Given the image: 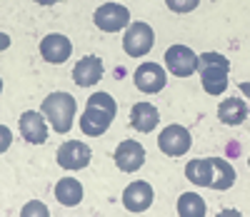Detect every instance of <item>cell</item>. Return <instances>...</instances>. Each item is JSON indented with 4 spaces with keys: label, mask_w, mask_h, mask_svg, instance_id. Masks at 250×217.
<instances>
[{
    "label": "cell",
    "mask_w": 250,
    "mask_h": 217,
    "mask_svg": "<svg viewBox=\"0 0 250 217\" xmlns=\"http://www.w3.org/2000/svg\"><path fill=\"white\" fill-rule=\"evenodd\" d=\"M115 113H118V102L108 93H95L90 95L85 113L80 118V130L90 138H98L110 127V122L115 120Z\"/></svg>",
    "instance_id": "cell-1"
},
{
    "label": "cell",
    "mask_w": 250,
    "mask_h": 217,
    "mask_svg": "<svg viewBox=\"0 0 250 217\" xmlns=\"http://www.w3.org/2000/svg\"><path fill=\"white\" fill-rule=\"evenodd\" d=\"M198 73L203 90L208 95H223L228 90V73H230V62L220 53H203L198 55Z\"/></svg>",
    "instance_id": "cell-2"
},
{
    "label": "cell",
    "mask_w": 250,
    "mask_h": 217,
    "mask_svg": "<svg viewBox=\"0 0 250 217\" xmlns=\"http://www.w3.org/2000/svg\"><path fill=\"white\" fill-rule=\"evenodd\" d=\"M40 110H43V115L48 118L55 133L65 135L75 118V98L68 93H50L43 100V105H40Z\"/></svg>",
    "instance_id": "cell-3"
},
{
    "label": "cell",
    "mask_w": 250,
    "mask_h": 217,
    "mask_svg": "<svg viewBox=\"0 0 250 217\" xmlns=\"http://www.w3.org/2000/svg\"><path fill=\"white\" fill-rule=\"evenodd\" d=\"M155 45V33L148 23H130V28L125 30L123 38V50L130 58H143L145 53H150Z\"/></svg>",
    "instance_id": "cell-4"
},
{
    "label": "cell",
    "mask_w": 250,
    "mask_h": 217,
    "mask_svg": "<svg viewBox=\"0 0 250 217\" xmlns=\"http://www.w3.org/2000/svg\"><path fill=\"white\" fill-rule=\"evenodd\" d=\"M165 65L175 78H190L198 70V55L188 45H170L165 50Z\"/></svg>",
    "instance_id": "cell-5"
},
{
    "label": "cell",
    "mask_w": 250,
    "mask_h": 217,
    "mask_svg": "<svg viewBox=\"0 0 250 217\" xmlns=\"http://www.w3.org/2000/svg\"><path fill=\"white\" fill-rule=\"evenodd\" d=\"M95 25L103 30V33H118L123 30L125 25H130V13L125 5H118V3H105L100 5L93 15Z\"/></svg>",
    "instance_id": "cell-6"
},
{
    "label": "cell",
    "mask_w": 250,
    "mask_h": 217,
    "mask_svg": "<svg viewBox=\"0 0 250 217\" xmlns=\"http://www.w3.org/2000/svg\"><path fill=\"white\" fill-rule=\"evenodd\" d=\"M158 145H160V150H163L165 155L180 158V155H185L188 150H190L193 140H190V133H188L183 125H168V127L160 133Z\"/></svg>",
    "instance_id": "cell-7"
},
{
    "label": "cell",
    "mask_w": 250,
    "mask_h": 217,
    "mask_svg": "<svg viewBox=\"0 0 250 217\" xmlns=\"http://www.w3.org/2000/svg\"><path fill=\"white\" fill-rule=\"evenodd\" d=\"M133 82H135V88L140 93H160L165 88V82H168V78H165V70L160 68L158 62H143L140 68L135 70L133 75Z\"/></svg>",
    "instance_id": "cell-8"
},
{
    "label": "cell",
    "mask_w": 250,
    "mask_h": 217,
    "mask_svg": "<svg viewBox=\"0 0 250 217\" xmlns=\"http://www.w3.org/2000/svg\"><path fill=\"white\" fill-rule=\"evenodd\" d=\"M58 165L65 167V170H83L90 162V147L85 142H78V140H68L58 147Z\"/></svg>",
    "instance_id": "cell-9"
},
{
    "label": "cell",
    "mask_w": 250,
    "mask_h": 217,
    "mask_svg": "<svg viewBox=\"0 0 250 217\" xmlns=\"http://www.w3.org/2000/svg\"><path fill=\"white\" fill-rule=\"evenodd\" d=\"M153 197H155V195H153L150 182L138 180V182H130L128 187H125L123 205H125V210H130V212H145L153 205Z\"/></svg>",
    "instance_id": "cell-10"
},
{
    "label": "cell",
    "mask_w": 250,
    "mask_h": 217,
    "mask_svg": "<svg viewBox=\"0 0 250 217\" xmlns=\"http://www.w3.org/2000/svg\"><path fill=\"white\" fill-rule=\"evenodd\" d=\"M113 160H115V165H118L123 172H135V170H140L143 162H145V150H143V145L135 142V140H125V142L118 145Z\"/></svg>",
    "instance_id": "cell-11"
},
{
    "label": "cell",
    "mask_w": 250,
    "mask_h": 217,
    "mask_svg": "<svg viewBox=\"0 0 250 217\" xmlns=\"http://www.w3.org/2000/svg\"><path fill=\"white\" fill-rule=\"evenodd\" d=\"M73 53V45H70V40L65 35H60V33H53L48 38H43V42H40V55H43L48 62L53 65H60V62H65Z\"/></svg>",
    "instance_id": "cell-12"
},
{
    "label": "cell",
    "mask_w": 250,
    "mask_h": 217,
    "mask_svg": "<svg viewBox=\"0 0 250 217\" xmlns=\"http://www.w3.org/2000/svg\"><path fill=\"white\" fill-rule=\"evenodd\" d=\"M20 135L30 145H43L48 140V125L40 113H23L20 115Z\"/></svg>",
    "instance_id": "cell-13"
},
{
    "label": "cell",
    "mask_w": 250,
    "mask_h": 217,
    "mask_svg": "<svg viewBox=\"0 0 250 217\" xmlns=\"http://www.w3.org/2000/svg\"><path fill=\"white\" fill-rule=\"evenodd\" d=\"M100 78H103V60L95 55H85L73 70V80L80 88H90V85L100 82Z\"/></svg>",
    "instance_id": "cell-14"
},
{
    "label": "cell",
    "mask_w": 250,
    "mask_h": 217,
    "mask_svg": "<svg viewBox=\"0 0 250 217\" xmlns=\"http://www.w3.org/2000/svg\"><path fill=\"white\" fill-rule=\"evenodd\" d=\"M160 122L158 110L150 102H135L133 110H130V125L138 130V133H150L155 130V125Z\"/></svg>",
    "instance_id": "cell-15"
},
{
    "label": "cell",
    "mask_w": 250,
    "mask_h": 217,
    "mask_svg": "<svg viewBox=\"0 0 250 217\" xmlns=\"http://www.w3.org/2000/svg\"><path fill=\"white\" fill-rule=\"evenodd\" d=\"M218 118L225 125H240L248 118V102H243L240 98H228L218 105Z\"/></svg>",
    "instance_id": "cell-16"
},
{
    "label": "cell",
    "mask_w": 250,
    "mask_h": 217,
    "mask_svg": "<svg viewBox=\"0 0 250 217\" xmlns=\"http://www.w3.org/2000/svg\"><path fill=\"white\" fill-rule=\"evenodd\" d=\"M55 197H58L60 205L75 207V205H80V200H83V185H80L75 178H62V180H58V185H55Z\"/></svg>",
    "instance_id": "cell-17"
},
{
    "label": "cell",
    "mask_w": 250,
    "mask_h": 217,
    "mask_svg": "<svg viewBox=\"0 0 250 217\" xmlns=\"http://www.w3.org/2000/svg\"><path fill=\"white\" fill-rule=\"evenodd\" d=\"M185 175L190 182L200 187H210L213 185V160H190L185 165Z\"/></svg>",
    "instance_id": "cell-18"
},
{
    "label": "cell",
    "mask_w": 250,
    "mask_h": 217,
    "mask_svg": "<svg viewBox=\"0 0 250 217\" xmlns=\"http://www.w3.org/2000/svg\"><path fill=\"white\" fill-rule=\"evenodd\" d=\"M213 160V190H230L235 182V170L230 162H225L223 158H210Z\"/></svg>",
    "instance_id": "cell-19"
},
{
    "label": "cell",
    "mask_w": 250,
    "mask_h": 217,
    "mask_svg": "<svg viewBox=\"0 0 250 217\" xmlns=\"http://www.w3.org/2000/svg\"><path fill=\"white\" fill-rule=\"evenodd\" d=\"M208 210H205V200L200 195H193V192H185L180 195L178 200V215L180 217H203Z\"/></svg>",
    "instance_id": "cell-20"
},
{
    "label": "cell",
    "mask_w": 250,
    "mask_h": 217,
    "mask_svg": "<svg viewBox=\"0 0 250 217\" xmlns=\"http://www.w3.org/2000/svg\"><path fill=\"white\" fill-rule=\"evenodd\" d=\"M165 3H168V8L173 13H190V10L198 8L200 0H165Z\"/></svg>",
    "instance_id": "cell-21"
},
{
    "label": "cell",
    "mask_w": 250,
    "mask_h": 217,
    "mask_svg": "<svg viewBox=\"0 0 250 217\" xmlns=\"http://www.w3.org/2000/svg\"><path fill=\"white\" fill-rule=\"evenodd\" d=\"M23 215H48V210L40 205V202H30L23 207Z\"/></svg>",
    "instance_id": "cell-22"
},
{
    "label": "cell",
    "mask_w": 250,
    "mask_h": 217,
    "mask_svg": "<svg viewBox=\"0 0 250 217\" xmlns=\"http://www.w3.org/2000/svg\"><path fill=\"white\" fill-rule=\"evenodd\" d=\"M240 90H243V95L250 98V82H240Z\"/></svg>",
    "instance_id": "cell-23"
},
{
    "label": "cell",
    "mask_w": 250,
    "mask_h": 217,
    "mask_svg": "<svg viewBox=\"0 0 250 217\" xmlns=\"http://www.w3.org/2000/svg\"><path fill=\"white\" fill-rule=\"evenodd\" d=\"M35 3H40V5H55V3H60V0H35Z\"/></svg>",
    "instance_id": "cell-24"
},
{
    "label": "cell",
    "mask_w": 250,
    "mask_h": 217,
    "mask_svg": "<svg viewBox=\"0 0 250 217\" xmlns=\"http://www.w3.org/2000/svg\"><path fill=\"white\" fill-rule=\"evenodd\" d=\"M248 165H250V160H248Z\"/></svg>",
    "instance_id": "cell-25"
}]
</instances>
